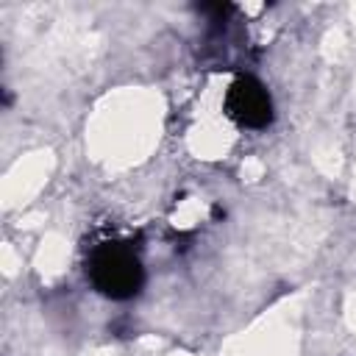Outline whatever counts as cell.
I'll list each match as a JSON object with an SVG mask.
<instances>
[{
	"label": "cell",
	"mask_w": 356,
	"mask_h": 356,
	"mask_svg": "<svg viewBox=\"0 0 356 356\" xmlns=\"http://www.w3.org/2000/svg\"><path fill=\"white\" fill-rule=\"evenodd\" d=\"M89 278L108 298H131L142 286V267L128 248L106 245L95 250L89 261Z\"/></svg>",
	"instance_id": "1"
},
{
	"label": "cell",
	"mask_w": 356,
	"mask_h": 356,
	"mask_svg": "<svg viewBox=\"0 0 356 356\" xmlns=\"http://www.w3.org/2000/svg\"><path fill=\"white\" fill-rule=\"evenodd\" d=\"M228 117L245 128H264L273 120V103L267 89L253 78H239L225 100Z\"/></svg>",
	"instance_id": "2"
}]
</instances>
